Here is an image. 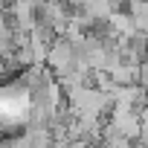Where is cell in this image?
I'll list each match as a JSON object with an SVG mask.
<instances>
[{"label": "cell", "instance_id": "1", "mask_svg": "<svg viewBox=\"0 0 148 148\" xmlns=\"http://www.w3.org/2000/svg\"><path fill=\"white\" fill-rule=\"evenodd\" d=\"M29 108H32V90L23 87V82L0 87V128L23 125L29 116Z\"/></svg>", "mask_w": 148, "mask_h": 148}]
</instances>
